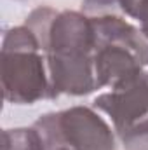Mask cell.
<instances>
[{"label":"cell","instance_id":"9c48e42d","mask_svg":"<svg viewBox=\"0 0 148 150\" xmlns=\"http://www.w3.org/2000/svg\"><path fill=\"white\" fill-rule=\"evenodd\" d=\"M59 150H68V149H59Z\"/></svg>","mask_w":148,"mask_h":150},{"label":"cell","instance_id":"277c9868","mask_svg":"<svg viewBox=\"0 0 148 150\" xmlns=\"http://www.w3.org/2000/svg\"><path fill=\"white\" fill-rule=\"evenodd\" d=\"M92 108L110 115L115 131L122 134L132 124L148 117V72L143 70L110 93L99 94Z\"/></svg>","mask_w":148,"mask_h":150},{"label":"cell","instance_id":"7a4b0ae2","mask_svg":"<svg viewBox=\"0 0 148 150\" xmlns=\"http://www.w3.org/2000/svg\"><path fill=\"white\" fill-rule=\"evenodd\" d=\"M33 127L45 150H115V136L106 120L89 107H70L40 115Z\"/></svg>","mask_w":148,"mask_h":150},{"label":"cell","instance_id":"ba28073f","mask_svg":"<svg viewBox=\"0 0 148 150\" xmlns=\"http://www.w3.org/2000/svg\"><path fill=\"white\" fill-rule=\"evenodd\" d=\"M129 18L140 21V30L145 35V38L148 40V0H140L134 5V9H132Z\"/></svg>","mask_w":148,"mask_h":150},{"label":"cell","instance_id":"3957f363","mask_svg":"<svg viewBox=\"0 0 148 150\" xmlns=\"http://www.w3.org/2000/svg\"><path fill=\"white\" fill-rule=\"evenodd\" d=\"M0 80L9 103L33 105L49 100L47 61L42 51H0Z\"/></svg>","mask_w":148,"mask_h":150},{"label":"cell","instance_id":"52a82bcc","mask_svg":"<svg viewBox=\"0 0 148 150\" xmlns=\"http://www.w3.org/2000/svg\"><path fill=\"white\" fill-rule=\"evenodd\" d=\"M118 136L122 140L124 150H148V117L132 124Z\"/></svg>","mask_w":148,"mask_h":150},{"label":"cell","instance_id":"5b68a950","mask_svg":"<svg viewBox=\"0 0 148 150\" xmlns=\"http://www.w3.org/2000/svg\"><path fill=\"white\" fill-rule=\"evenodd\" d=\"M49 100L61 94L85 96L96 87L92 54H45Z\"/></svg>","mask_w":148,"mask_h":150},{"label":"cell","instance_id":"6da1fadb","mask_svg":"<svg viewBox=\"0 0 148 150\" xmlns=\"http://www.w3.org/2000/svg\"><path fill=\"white\" fill-rule=\"evenodd\" d=\"M94 32L96 87H117L145 70L148 65V40L120 14L91 18Z\"/></svg>","mask_w":148,"mask_h":150},{"label":"cell","instance_id":"8992f818","mask_svg":"<svg viewBox=\"0 0 148 150\" xmlns=\"http://www.w3.org/2000/svg\"><path fill=\"white\" fill-rule=\"evenodd\" d=\"M4 150H45V143L35 127H16L2 131Z\"/></svg>","mask_w":148,"mask_h":150}]
</instances>
